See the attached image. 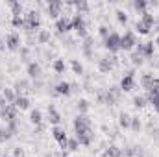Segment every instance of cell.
Segmentation results:
<instances>
[{
    "instance_id": "obj_1",
    "label": "cell",
    "mask_w": 159,
    "mask_h": 157,
    "mask_svg": "<svg viewBox=\"0 0 159 157\" xmlns=\"http://www.w3.org/2000/svg\"><path fill=\"white\" fill-rule=\"evenodd\" d=\"M24 20H26V24H24V28L30 32V34H34V30H37L41 26V15L37 9H30L26 15H24Z\"/></svg>"
},
{
    "instance_id": "obj_2",
    "label": "cell",
    "mask_w": 159,
    "mask_h": 157,
    "mask_svg": "<svg viewBox=\"0 0 159 157\" xmlns=\"http://www.w3.org/2000/svg\"><path fill=\"white\" fill-rule=\"evenodd\" d=\"M137 46V37L133 32H126L124 35H120V50H131Z\"/></svg>"
},
{
    "instance_id": "obj_3",
    "label": "cell",
    "mask_w": 159,
    "mask_h": 157,
    "mask_svg": "<svg viewBox=\"0 0 159 157\" xmlns=\"http://www.w3.org/2000/svg\"><path fill=\"white\" fill-rule=\"evenodd\" d=\"M104 46H106L109 52H117V50H120V35L117 34V32H111L109 37L104 39Z\"/></svg>"
},
{
    "instance_id": "obj_4",
    "label": "cell",
    "mask_w": 159,
    "mask_h": 157,
    "mask_svg": "<svg viewBox=\"0 0 159 157\" xmlns=\"http://www.w3.org/2000/svg\"><path fill=\"white\" fill-rule=\"evenodd\" d=\"M61 9H63V2H59V0H50L48 6H46V13H48V17H50V19H56V20L59 19Z\"/></svg>"
},
{
    "instance_id": "obj_5",
    "label": "cell",
    "mask_w": 159,
    "mask_h": 157,
    "mask_svg": "<svg viewBox=\"0 0 159 157\" xmlns=\"http://www.w3.org/2000/svg\"><path fill=\"white\" fill-rule=\"evenodd\" d=\"M56 30H57V34H59V35H63V34L70 32V30H72V19H69L67 15L59 17V19L56 20Z\"/></svg>"
},
{
    "instance_id": "obj_6",
    "label": "cell",
    "mask_w": 159,
    "mask_h": 157,
    "mask_svg": "<svg viewBox=\"0 0 159 157\" xmlns=\"http://www.w3.org/2000/svg\"><path fill=\"white\" fill-rule=\"evenodd\" d=\"M76 139H78L80 144H83V146H89V144L93 142V139H94L93 128H89V129H76Z\"/></svg>"
},
{
    "instance_id": "obj_7",
    "label": "cell",
    "mask_w": 159,
    "mask_h": 157,
    "mask_svg": "<svg viewBox=\"0 0 159 157\" xmlns=\"http://www.w3.org/2000/svg\"><path fill=\"white\" fill-rule=\"evenodd\" d=\"M17 107L13 105V104H7L4 109H0V117H2V120L7 124V122H11V120H17Z\"/></svg>"
},
{
    "instance_id": "obj_8",
    "label": "cell",
    "mask_w": 159,
    "mask_h": 157,
    "mask_svg": "<svg viewBox=\"0 0 159 157\" xmlns=\"http://www.w3.org/2000/svg\"><path fill=\"white\" fill-rule=\"evenodd\" d=\"M131 89H135V70H129L120 79V91H131Z\"/></svg>"
},
{
    "instance_id": "obj_9",
    "label": "cell",
    "mask_w": 159,
    "mask_h": 157,
    "mask_svg": "<svg viewBox=\"0 0 159 157\" xmlns=\"http://www.w3.org/2000/svg\"><path fill=\"white\" fill-rule=\"evenodd\" d=\"M6 46H7L9 50H19V46H20V35H19L17 32H11V34L6 37Z\"/></svg>"
},
{
    "instance_id": "obj_10",
    "label": "cell",
    "mask_w": 159,
    "mask_h": 157,
    "mask_svg": "<svg viewBox=\"0 0 159 157\" xmlns=\"http://www.w3.org/2000/svg\"><path fill=\"white\" fill-rule=\"evenodd\" d=\"M89 128H93V124L87 115H78L74 118V129H89Z\"/></svg>"
},
{
    "instance_id": "obj_11",
    "label": "cell",
    "mask_w": 159,
    "mask_h": 157,
    "mask_svg": "<svg viewBox=\"0 0 159 157\" xmlns=\"http://www.w3.org/2000/svg\"><path fill=\"white\" fill-rule=\"evenodd\" d=\"M54 92H56V94H59V96H69V94L72 92L70 83H69V81H59V83L54 87Z\"/></svg>"
},
{
    "instance_id": "obj_12",
    "label": "cell",
    "mask_w": 159,
    "mask_h": 157,
    "mask_svg": "<svg viewBox=\"0 0 159 157\" xmlns=\"http://www.w3.org/2000/svg\"><path fill=\"white\" fill-rule=\"evenodd\" d=\"M41 74H43V70H41V65H39V63H35V61L28 63V76H30V78L39 79Z\"/></svg>"
},
{
    "instance_id": "obj_13",
    "label": "cell",
    "mask_w": 159,
    "mask_h": 157,
    "mask_svg": "<svg viewBox=\"0 0 159 157\" xmlns=\"http://www.w3.org/2000/svg\"><path fill=\"white\" fill-rule=\"evenodd\" d=\"M93 46H94V39L87 35V37L83 39V44H81V50H83V54H85L87 57L93 56Z\"/></svg>"
},
{
    "instance_id": "obj_14",
    "label": "cell",
    "mask_w": 159,
    "mask_h": 157,
    "mask_svg": "<svg viewBox=\"0 0 159 157\" xmlns=\"http://www.w3.org/2000/svg\"><path fill=\"white\" fill-rule=\"evenodd\" d=\"M52 137L57 141V142H63V141H67L69 137H67V133H65V129L63 128H59V126H54L52 128Z\"/></svg>"
},
{
    "instance_id": "obj_15",
    "label": "cell",
    "mask_w": 159,
    "mask_h": 157,
    "mask_svg": "<svg viewBox=\"0 0 159 157\" xmlns=\"http://www.w3.org/2000/svg\"><path fill=\"white\" fill-rule=\"evenodd\" d=\"M98 70H100V72H104V74L111 72V70H113V65H111V61H109L107 57H102V59H98Z\"/></svg>"
},
{
    "instance_id": "obj_16",
    "label": "cell",
    "mask_w": 159,
    "mask_h": 157,
    "mask_svg": "<svg viewBox=\"0 0 159 157\" xmlns=\"http://www.w3.org/2000/svg\"><path fill=\"white\" fill-rule=\"evenodd\" d=\"M48 120H50V124H54V126H57V124L61 122V115L56 111V107H54V105H50V107H48Z\"/></svg>"
},
{
    "instance_id": "obj_17",
    "label": "cell",
    "mask_w": 159,
    "mask_h": 157,
    "mask_svg": "<svg viewBox=\"0 0 159 157\" xmlns=\"http://www.w3.org/2000/svg\"><path fill=\"white\" fill-rule=\"evenodd\" d=\"M2 98L7 102V104H15V100H17V94H15V91L13 89H2Z\"/></svg>"
},
{
    "instance_id": "obj_18",
    "label": "cell",
    "mask_w": 159,
    "mask_h": 157,
    "mask_svg": "<svg viewBox=\"0 0 159 157\" xmlns=\"http://www.w3.org/2000/svg\"><path fill=\"white\" fill-rule=\"evenodd\" d=\"M17 109H28L30 107V100L26 98V96H22V94H17V100H15V104H13Z\"/></svg>"
},
{
    "instance_id": "obj_19",
    "label": "cell",
    "mask_w": 159,
    "mask_h": 157,
    "mask_svg": "<svg viewBox=\"0 0 159 157\" xmlns=\"http://www.w3.org/2000/svg\"><path fill=\"white\" fill-rule=\"evenodd\" d=\"M102 157H122V150H120L119 146L111 144L109 148H106V152H104V155Z\"/></svg>"
},
{
    "instance_id": "obj_20",
    "label": "cell",
    "mask_w": 159,
    "mask_h": 157,
    "mask_svg": "<svg viewBox=\"0 0 159 157\" xmlns=\"http://www.w3.org/2000/svg\"><path fill=\"white\" fill-rule=\"evenodd\" d=\"M154 52H156V46H154V43H143V57H152L154 56Z\"/></svg>"
},
{
    "instance_id": "obj_21",
    "label": "cell",
    "mask_w": 159,
    "mask_h": 157,
    "mask_svg": "<svg viewBox=\"0 0 159 157\" xmlns=\"http://www.w3.org/2000/svg\"><path fill=\"white\" fill-rule=\"evenodd\" d=\"M154 79H156L154 78V74H144V76L141 78V85H143L146 91H150V89L154 87Z\"/></svg>"
},
{
    "instance_id": "obj_22",
    "label": "cell",
    "mask_w": 159,
    "mask_h": 157,
    "mask_svg": "<svg viewBox=\"0 0 159 157\" xmlns=\"http://www.w3.org/2000/svg\"><path fill=\"white\" fill-rule=\"evenodd\" d=\"M135 30H137V32H139L141 35H146V34H150V30H152V28H150L148 24H144V22H143V20L139 19V20L135 22Z\"/></svg>"
},
{
    "instance_id": "obj_23",
    "label": "cell",
    "mask_w": 159,
    "mask_h": 157,
    "mask_svg": "<svg viewBox=\"0 0 159 157\" xmlns=\"http://www.w3.org/2000/svg\"><path fill=\"white\" fill-rule=\"evenodd\" d=\"M83 26H85L83 15H81V13H74V17H72V28L78 30V28H83Z\"/></svg>"
},
{
    "instance_id": "obj_24",
    "label": "cell",
    "mask_w": 159,
    "mask_h": 157,
    "mask_svg": "<svg viewBox=\"0 0 159 157\" xmlns=\"http://www.w3.org/2000/svg\"><path fill=\"white\" fill-rule=\"evenodd\" d=\"M141 20H143L144 24H148L150 28H152V26H154V24L157 22V20H156V17H154V15H152L150 11H144V13H143V17H141Z\"/></svg>"
},
{
    "instance_id": "obj_25",
    "label": "cell",
    "mask_w": 159,
    "mask_h": 157,
    "mask_svg": "<svg viewBox=\"0 0 159 157\" xmlns=\"http://www.w3.org/2000/svg\"><path fill=\"white\" fill-rule=\"evenodd\" d=\"M30 122L35 124V126H39L41 122H43V115H41L39 109H32V113H30Z\"/></svg>"
},
{
    "instance_id": "obj_26",
    "label": "cell",
    "mask_w": 159,
    "mask_h": 157,
    "mask_svg": "<svg viewBox=\"0 0 159 157\" xmlns=\"http://www.w3.org/2000/svg\"><path fill=\"white\" fill-rule=\"evenodd\" d=\"M119 124L122 126V128H129V124H131V117L126 113V111H122L119 115Z\"/></svg>"
},
{
    "instance_id": "obj_27",
    "label": "cell",
    "mask_w": 159,
    "mask_h": 157,
    "mask_svg": "<svg viewBox=\"0 0 159 157\" xmlns=\"http://www.w3.org/2000/svg\"><path fill=\"white\" fill-rule=\"evenodd\" d=\"M52 69H54L57 74H63L67 67H65V61H63V59H54V63H52Z\"/></svg>"
},
{
    "instance_id": "obj_28",
    "label": "cell",
    "mask_w": 159,
    "mask_h": 157,
    "mask_svg": "<svg viewBox=\"0 0 159 157\" xmlns=\"http://www.w3.org/2000/svg\"><path fill=\"white\" fill-rule=\"evenodd\" d=\"M72 6H76V9H78L76 13H81V15H83L85 11H89V4H87L85 0H76V2H72Z\"/></svg>"
},
{
    "instance_id": "obj_29",
    "label": "cell",
    "mask_w": 159,
    "mask_h": 157,
    "mask_svg": "<svg viewBox=\"0 0 159 157\" xmlns=\"http://www.w3.org/2000/svg\"><path fill=\"white\" fill-rule=\"evenodd\" d=\"M133 7L143 15V13L146 11V7H148V2H146V0H135V2H133Z\"/></svg>"
},
{
    "instance_id": "obj_30",
    "label": "cell",
    "mask_w": 159,
    "mask_h": 157,
    "mask_svg": "<svg viewBox=\"0 0 159 157\" xmlns=\"http://www.w3.org/2000/svg\"><path fill=\"white\" fill-rule=\"evenodd\" d=\"M76 107H78L80 115H87V111H89V102L87 100H78V104H76Z\"/></svg>"
},
{
    "instance_id": "obj_31",
    "label": "cell",
    "mask_w": 159,
    "mask_h": 157,
    "mask_svg": "<svg viewBox=\"0 0 159 157\" xmlns=\"http://www.w3.org/2000/svg\"><path fill=\"white\" fill-rule=\"evenodd\" d=\"M7 4L11 6V11H13V15H20V13H22V4H20V2H15V0H9Z\"/></svg>"
},
{
    "instance_id": "obj_32",
    "label": "cell",
    "mask_w": 159,
    "mask_h": 157,
    "mask_svg": "<svg viewBox=\"0 0 159 157\" xmlns=\"http://www.w3.org/2000/svg\"><path fill=\"white\" fill-rule=\"evenodd\" d=\"M11 22H13V26H17V28H24V24H26V20H24L22 15H13V17H11Z\"/></svg>"
},
{
    "instance_id": "obj_33",
    "label": "cell",
    "mask_w": 159,
    "mask_h": 157,
    "mask_svg": "<svg viewBox=\"0 0 159 157\" xmlns=\"http://www.w3.org/2000/svg\"><path fill=\"white\" fill-rule=\"evenodd\" d=\"M70 67H72L74 74H78V76H81V74H83V65L80 63L78 59H72V61H70Z\"/></svg>"
},
{
    "instance_id": "obj_34",
    "label": "cell",
    "mask_w": 159,
    "mask_h": 157,
    "mask_svg": "<svg viewBox=\"0 0 159 157\" xmlns=\"http://www.w3.org/2000/svg\"><path fill=\"white\" fill-rule=\"evenodd\" d=\"M80 148V142L76 137H69V144H67V150H70V152H76Z\"/></svg>"
},
{
    "instance_id": "obj_35",
    "label": "cell",
    "mask_w": 159,
    "mask_h": 157,
    "mask_svg": "<svg viewBox=\"0 0 159 157\" xmlns=\"http://www.w3.org/2000/svg\"><path fill=\"white\" fill-rule=\"evenodd\" d=\"M146 102H148V100H146V96H135V98H133V105H135L137 109L144 107V105H146Z\"/></svg>"
},
{
    "instance_id": "obj_36",
    "label": "cell",
    "mask_w": 159,
    "mask_h": 157,
    "mask_svg": "<svg viewBox=\"0 0 159 157\" xmlns=\"http://www.w3.org/2000/svg\"><path fill=\"white\" fill-rule=\"evenodd\" d=\"M37 41H39L41 44L48 43V41H50V32H48V30H41L39 35H37Z\"/></svg>"
},
{
    "instance_id": "obj_37",
    "label": "cell",
    "mask_w": 159,
    "mask_h": 157,
    "mask_svg": "<svg viewBox=\"0 0 159 157\" xmlns=\"http://www.w3.org/2000/svg\"><path fill=\"white\" fill-rule=\"evenodd\" d=\"M129 59H131V65H133V67H141V65H143V56H139L137 52H133Z\"/></svg>"
},
{
    "instance_id": "obj_38",
    "label": "cell",
    "mask_w": 159,
    "mask_h": 157,
    "mask_svg": "<svg viewBox=\"0 0 159 157\" xmlns=\"http://www.w3.org/2000/svg\"><path fill=\"white\" fill-rule=\"evenodd\" d=\"M24 89H28V81H26V79H19V81L15 83V92L20 94V91H24Z\"/></svg>"
},
{
    "instance_id": "obj_39",
    "label": "cell",
    "mask_w": 159,
    "mask_h": 157,
    "mask_svg": "<svg viewBox=\"0 0 159 157\" xmlns=\"http://www.w3.org/2000/svg\"><path fill=\"white\" fill-rule=\"evenodd\" d=\"M115 15H117V20H119L120 24H126V22H128V13H126V11L117 9V13H115Z\"/></svg>"
},
{
    "instance_id": "obj_40",
    "label": "cell",
    "mask_w": 159,
    "mask_h": 157,
    "mask_svg": "<svg viewBox=\"0 0 159 157\" xmlns=\"http://www.w3.org/2000/svg\"><path fill=\"white\" fill-rule=\"evenodd\" d=\"M141 120H139V117H131V124H129V128L133 129V131H139L141 129Z\"/></svg>"
},
{
    "instance_id": "obj_41",
    "label": "cell",
    "mask_w": 159,
    "mask_h": 157,
    "mask_svg": "<svg viewBox=\"0 0 159 157\" xmlns=\"http://www.w3.org/2000/svg\"><path fill=\"white\" fill-rule=\"evenodd\" d=\"M98 34H100V35L106 39V37H109V34H111V28L104 24V26H100V28H98Z\"/></svg>"
},
{
    "instance_id": "obj_42",
    "label": "cell",
    "mask_w": 159,
    "mask_h": 157,
    "mask_svg": "<svg viewBox=\"0 0 159 157\" xmlns=\"http://www.w3.org/2000/svg\"><path fill=\"white\" fill-rule=\"evenodd\" d=\"M6 129H7L11 135H15V133H17V120H11V122H7V124H6Z\"/></svg>"
},
{
    "instance_id": "obj_43",
    "label": "cell",
    "mask_w": 159,
    "mask_h": 157,
    "mask_svg": "<svg viewBox=\"0 0 159 157\" xmlns=\"http://www.w3.org/2000/svg\"><path fill=\"white\" fill-rule=\"evenodd\" d=\"M11 137H13V135H11L6 128H0V142H2V141H7V139H11Z\"/></svg>"
},
{
    "instance_id": "obj_44",
    "label": "cell",
    "mask_w": 159,
    "mask_h": 157,
    "mask_svg": "<svg viewBox=\"0 0 159 157\" xmlns=\"http://www.w3.org/2000/svg\"><path fill=\"white\" fill-rule=\"evenodd\" d=\"M76 34H78V37L85 39V37H87V28H85V26H83V28H78V30H76Z\"/></svg>"
},
{
    "instance_id": "obj_45",
    "label": "cell",
    "mask_w": 159,
    "mask_h": 157,
    "mask_svg": "<svg viewBox=\"0 0 159 157\" xmlns=\"http://www.w3.org/2000/svg\"><path fill=\"white\" fill-rule=\"evenodd\" d=\"M13 157H26L24 155V150L22 148H15L13 150Z\"/></svg>"
},
{
    "instance_id": "obj_46",
    "label": "cell",
    "mask_w": 159,
    "mask_h": 157,
    "mask_svg": "<svg viewBox=\"0 0 159 157\" xmlns=\"http://www.w3.org/2000/svg\"><path fill=\"white\" fill-rule=\"evenodd\" d=\"M28 52H30V50H28L26 46H24V48H20V57H22V59H26V57H28Z\"/></svg>"
},
{
    "instance_id": "obj_47",
    "label": "cell",
    "mask_w": 159,
    "mask_h": 157,
    "mask_svg": "<svg viewBox=\"0 0 159 157\" xmlns=\"http://www.w3.org/2000/svg\"><path fill=\"white\" fill-rule=\"evenodd\" d=\"M4 46H6V41L2 39V37H0V48H4Z\"/></svg>"
},
{
    "instance_id": "obj_48",
    "label": "cell",
    "mask_w": 159,
    "mask_h": 157,
    "mask_svg": "<svg viewBox=\"0 0 159 157\" xmlns=\"http://www.w3.org/2000/svg\"><path fill=\"white\" fill-rule=\"evenodd\" d=\"M156 44H159V35H157V39H156Z\"/></svg>"
},
{
    "instance_id": "obj_49",
    "label": "cell",
    "mask_w": 159,
    "mask_h": 157,
    "mask_svg": "<svg viewBox=\"0 0 159 157\" xmlns=\"http://www.w3.org/2000/svg\"><path fill=\"white\" fill-rule=\"evenodd\" d=\"M157 34H159V22H157Z\"/></svg>"
},
{
    "instance_id": "obj_50",
    "label": "cell",
    "mask_w": 159,
    "mask_h": 157,
    "mask_svg": "<svg viewBox=\"0 0 159 157\" xmlns=\"http://www.w3.org/2000/svg\"><path fill=\"white\" fill-rule=\"evenodd\" d=\"M0 92H2V85H0Z\"/></svg>"
},
{
    "instance_id": "obj_51",
    "label": "cell",
    "mask_w": 159,
    "mask_h": 157,
    "mask_svg": "<svg viewBox=\"0 0 159 157\" xmlns=\"http://www.w3.org/2000/svg\"><path fill=\"white\" fill-rule=\"evenodd\" d=\"M2 157H9V155H2Z\"/></svg>"
},
{
    "instance_id": "obj_52",
    "label": "cell",
    "mask_w": 159,
    "mask_h": 157,
    "mask_svg": "<svg viewBox=\"0 0 159 157\" xmlns=\"http://www.w3.org/2000/svg\"><path fill=\"white\" fill-rule=\"evenodd\" d=\"M46 157H50V155H46Z\"/></svg>"
}]
</instances>
